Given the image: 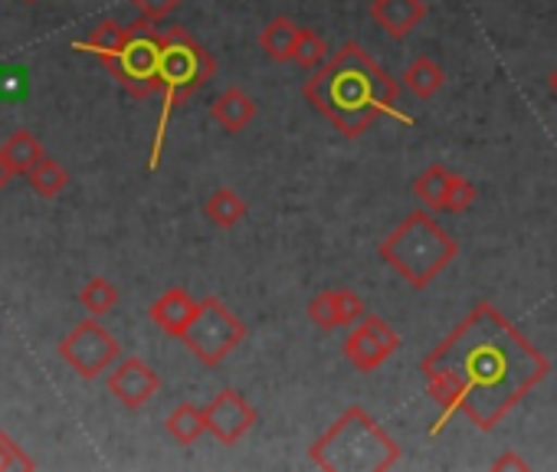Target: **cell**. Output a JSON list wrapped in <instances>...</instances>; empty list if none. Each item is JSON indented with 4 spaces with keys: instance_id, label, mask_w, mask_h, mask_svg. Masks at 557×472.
<instances>
[{
    "instance_id": "6da1fadb",
    "label": "cell",
    "mask_w": 557,
    "mask_h": 472,
    "mask_svg": "<svg viewBox=\"0 0 557 472\" xmlns=\"http://www.w3.org/2000/svg\"><path fill=\"white\" fill-rule=\"evenodd\" d=\"M547 358L492 302H479L420 364L426 394L440 403L430 436L453 417L495 430L547 377Z\"/></svg>"
},
{
    "instance_id": "7a4b0ae2",
    "label": "cell",
    "mask_w": 557,
    "mask_h": 472,
    "mask_svg": "<svg viewBox=\"0 0 557 472\" xmlns=\"http://www.w3.org/2000/svg\"><path fill=\"white\" fill-rule=\"evenodd\" d=\"M306 102L345 138H361L377 119L397 112V79L358 44H345L306 83Z\"/></svg>"
},
{
    "instance_id": "3957f363",
    "label": "cell",
    "mask_w": 557,
    "mask_h": 472,
    "mask_svg": "<svg viewBox=\"0 0 557 472\" xmlns=\"http://www.w3.org/2000/svg\"><path fill=\"white\" fill-rule=\"evenodd\" d=\"M325 472H387L400 462V443L364 410L348 407L309 449Z\"/></svg>"
},
{
    "instance_id": "277c9868",
    "label": "cell",
    "mask_w": 557,
    "mask_h": 472,
    "mask_svg": "<svg viewBox=\"0 0 557 472\" xmlns=\"http://www.w3.org/2000/svg\"><path fill=\"white\" fill-rule=\"evenodd\" d=\"M213 73H216V60L181 24L161 30V70H158L161 119H158V128H154V145H151V161H148L151 171L161 164V148H164V135H168L174 109L181 102H187Z\"/></svg>"
},
{
    "instance_id": "5b68a950",
    "label": "cell",
    "mask_w": 557,
    "mask_h": 472,
    "mask_svg": "<svg viewBox=\"0 0 557 472\" xmlns=\"http://www.w3.org/2000/svg\"><path fill=\"white\" fill-rule=\"evenodd\" d=\"M456 257L459 244L423 210L410 213L381 244V260L413 289L430 286Z\"/></svg>"
},
{
    "instance_id": "8992f818",
    "label": "cell",
    "mask_w": 557,
    "mask_h": 472,
    "mask_svg": "<svg viewBox=\"0 0 557 472\" xmlns=\"http://www.w3.org/2000/svg\"><path fill=\"white\" fill-rule=\"evenodd\" d=\"M154 21L141 17L138 24H128V40L119 53L99 57L102 66L138 99H148L161 92L158 70H161V30L151 27Z\"/></svg>"
},
{
    "instance_id": "52a82bcc",
    "label": "cell",
    "mask_w": 557,
    "mask_h": 472,
    "mask_svg": "<svg viewBox=\"0 0 557 472\" xmlns=\"http://www.w3.org/2000/svg\"><path fill=\"white\" fill-rule=\"evenodd\" d=\"M243 338H246V325L220 299H213V296L200 299L194 322L181 335V341L187 345V351L200 364H207V368H216Z\"/></svg>"
},
{
    "instance_id": "ba28073f",
    "label": "cell",
    "mask_w": 557,
    "mask_h": 472,
    "mask_svg": "<svg viewBox=\"0 0 557 472\" xmlns=\"http://www.w3.org/2000/svg\"><path fill=\"white\" fill-rule=\"evenodd\" d=\"M119 341L115 335L92 315L83 319L63 341H60V358L86 381L106 374L115 361H119Z\"/></svg>"
},
{
    "instance_id": "9c48e42d",
    "label": "cell",
    "mask_w": 557,
    "mask_h": 472,
    "mask_svg": "<svg viewBox=\"0 0 557 472\" xmlns=\"http://www.w3.org/2000/svg\"><path fill=\"white\" fill-rule=\"evenodd\" d=\"M397 348H400V335L387 325V319H381V315H364V319L351 328V335L345 338L342 355H345V361H348L355 371L371 374V371H377Z\"/></svg>"
},
{
    "instance_id": "30bf717a",
    "label": "cell",
    "mask_w": 557,
    "mask_h": 472,
    "mask_svg": "<svg viewBox=\"0 0 557 472\" xmlns=\"http://www.w3.org/2000/svg\"><path fill=\"white\" fill-rule=\"evenodd\" d=\"M203 413H207V433H213V439L223 443V446L239 443V439L256 426V410H252L249 400H246L239 390H233V387L220 390V394L203 407Z\"/></svg>"
},
{
    "instance_id": "8fae6325",
    "label": "cell",
    "mask_w": 557,
    "mask_h": 472,
    "mask_svg": "<svg viewBox=\"0 0 557 472\" xmlns=\"http://www.w3.org/2000/svg\"><path fill=\"white\" fill-rule=\"evenodd\" d=\"M158 390H161V377L141 358H125L109 374V394L128 410H141Z\"/></svg>"
},
{
    "instance_id": "7c38bea8",
    "label": "cell",
    "mask_w": 557,
    "mask_h": 472,
    "mask_svg": "<svg viewBox=\"0 0 557 472\" xmlns=\"http://www.w3.org/2000/svg\"><path fill=\"white\" fill-rule=\"evenodd\" d=\"M371 17L381 24L387 37L404 40L423 24L426 4L423 0H371Z\"/></svg>"
},
{
    "instance_id": "4fadbf2b",
    "label": "cell",
    "mask_w": 557,
    "mask_h": 472,
    "mask_svg": "<svg viewBox=\"0 0 557 472\" xmlns=\"http://www.w3.org/2000/svg\"><path fill=\"white\" fill-rule=\"evenodd\" d=\"M197 306L200 302H194L184 289H168L154 306H151V322L161 328V332H168L171 338H181L184 332H187V325L194 322V315H197Z\"/></svg>"
},
{
    "instance_id": "5bb4252c",
    "label": "cell",
    "mask_w": 557,
    "mask_h": 472,
    "mask_svg": "<svg viewBox=\"0 0 557 472\" xmlns=\"http://www.w3.org/2000/svg\"><path fill=\"white\" fill-rule=\"evenodd\" d=\"M210 115L223 132H243L256 119V102L243 89L230 86L223 96H216V102L210 105Z\"/></svg>"
},
{
    "instance_id": "9a60e30c",
    "label": "cell",
    "mask_w": 557,
    "mask_h": 472,
    "mask_svg": "<svg viewBox=\"0 0 557 472\" xmlns=\"http://www.w3.org/2000/svg\"><path fill=\"white\" fill-rule=\"evenodd\" d=\"M299 34H302V27H296L289 17L278 14V17H272V21L262 27V34H259V47H262V53H265L269 60L286 63V60H293V50H296Z\"/></svg>"
},
{
    "instance_id": "2e32d148",
    "label": "cell",
    "mask_w": 557,
    "mask_h": 472,
    "mask_svg": "<svg viewBox=\"0 0 557 472\" xmlns=\"http://www.w3.org/2000/svg\"><path fill=\"white\" fill-rule=\"evenodd\" d=\"M0 151H4V161L11 164L14 177H27L47 154H44V145L37 141V135H30L27 128H17L4 145H0Z\"/></svg>"
},
{
    "instance_id": "e0dca14e",
    "label": "cell",
    "mask_w": 557,
    "mask_h": 472,
    "mask_svg": "<svg viewBox=\"0 0 557 472\" xmlns=\"http://www.w3.org/2000/svg\"><path fill=\"white\" fill-rule=\"evenodd\" d=\"M417 99H433L440 89H443V83H446V76H443V66L436 63V60H430V57H417L407 70H404V79H400Z\"/></svg>"
},
{
    "instance_id": "ac0fdd59",
    "label": "cell",
    "mask_w": 557,
    "mask_h": 472,
    "mask_svg": "<svg viewBox=\"0 0 557 472\" xmlns=\"http://www.w3.org/2000/svg\"><path fill=\"white\" fill-rule=\"evenodd\" d=\"M168 433L171 439H177L181 446H190L197 443L203 433H207V413L203 407H194V403H177L171 413H168Z\"/></svg>"
},
{
    "instance_id": "d6986e66",
    "label": "cell",
    "mask_w": 557,
    "mask_h": 472,
    "mask_svg": "<svg viewBox=\"0 0 557 472\" xmlns=\"http://www.w3.org/2000/svg\"><path fill=\"white\" fill-rule=\"evenodd\" d=\"M207 220L213 223V226H223V229H230V226H236L243 216H246V200L236 194V190H230V187H220V190H213L210 197H207Z\"/></svg>"
},
{
    "instance_id": "ffe728a7",
    "label": "cell",
    "mask_w": 557,
    "mask_h": 472,
    "mask_svg": "<svg viewBox=\"0 0 557 472\" xmlns=\"http://www.w3.org/2000/svg\"><path fill=\"white\" fill-rule=\"evenodd\" d=\"M449 171L443 164H430L417 181H413V194L420 203H426L430 210H446V194H449Z\"/></svg>"
},
{
    "instance_id": "44dd1931",
    "label": "cell",
    "mask_w": 557,
    "mask_h": 472,
    "mask_svg": "<svg viewBox=\"0 0 557 472\" xmlns=\"http://www.w3.org/2000/svg\"><path fill=\"white\" fill-rule=\"evenodd\" d=\"M27 181H30V187H34V194H37V197L53 200V197H60V194L66 190L70 174H66V171H63V164H57L53 158H44V161L27 174Z\"/></svg>"
},
{
    "instance_id": "7402d4cb",
    "label": "cell",
    "mask_w": 557,
    "mask_h": 472,
    "mask_svg": "<svg viewBox=\"0 0 557 472\" xmlns=\"http://www.w3.org/2000/svg\"><path fill=\"white\" fill-rule=\"evenodd\" d=\"M125 40H128V27H122V24H115V21H102V24H96L92 34H89L83 44H76V47H79V50H89V53H96V57H106V53H119V50L125 47Z\"/></svg>"
},
{
    "instance_id": "603a6c76",
    "label": "cell",
    "mask_w": 557,
    "mask_h": 472,
    "mask_svg": "<svg viewBox=\"0 0 557 472\" xmlns=\"http://www.w3.org/2000/svg\"><path fill=\"white\" fill-rule=\"evenodd\" d=\"M79 302H83V309L89 312V315H106L109 309H115V302H119V289L109 283V280H102V276H96V280H89L86 286H83V293H79Z\"/></svg>"
},
{
    "instance_id": "cb8c5ba5",
    "label": "cell",
    "mask_w": 557,
    "mask_h": 472,
    "mask_svg": "<svg viewBox=\"0 0 557 472\" xmlns=\"http://www.w3.org/2000/svg\"><path fill=\"white\" fill-rule=\"evenodd\" d=\"M293 60L302 66V70H319V66H325L329 63V47H325V40L315 34V30H302L299 34V40H296V50H293Z\"/></svg>"
},
{
    "instance_id": "d4e9b609",
    "label": "cell",
    "mask_w": 557,
    "mask_h": 472,
    "mask_svg": "<svg viewBox=\"0 0 557 472\" xmlns=\"http://www.w3.org/2000/svg\"><path fill=\"white\" fill-rule=\"evenodd\" d=\"M309 319H312V325H315V328H322V332H332V328H338L335 289H329V293H319V296L309 302Z\"/></svg>"
},
{
    "instance_id": "484cf974",
    "label": "cell",
    "mask_w": 557,
    "mask_h": 472,
    "mask_svg": "<svg viewBox=\"0 0 557 472\" xmlns=\"http://www.w3.org/2000/svg\"><path fill=\"white\" fill-rule=\"evenodd\" d=\"M14 469H24V472H30V469H37V462L4 433L0 430V472H14Z\"/></svg>"
},
{
    "instance_id": "4316f807",
    "label": "cell",
    "mask_w": 557,
    "mask_h": 472,
    "mask_svg": "<svg viewBox=\"0 0 557 472\" xmlns=\"http://www.w3.org/2000/svg\"><path fill=\"white\" fill-rule=\"evenodd\" d=\"M335 312H338V328L342 325H358L364 319V302L351 289H335Z\"/></svg>"
},
{
    "instance_id": "83f0119b",
    "label": "cell",
    "mask_w": 557,
    "mask_h": 472,
    "mask_svg": "<svg viewBox=\"0 0 557 472\" xmlns=\"http://www.w3.org/2000/svg\"><path fill=\"white\" fill-rule=\"evenodd\" d=\"M472 200H475V187H472V181H466V177L453 174V177H449V194H446V210H449V213H462Z\"/></svg>"
},
{
    "instance_id": "f1b7e54d",
    "label": "cell",
    "mask_w": 557,
    "mask_h": 472,
    "mask_svg": "<svg viewBox=\"0 0 557 472\" xmlns=\"http://www.w3.org/2000/svg\"><path fill=\"white\" fill-rule=\"evenodd\" d=\"M128 4H135L141 11V17L148 21H164L168 14H174L184 0H128Z\"/></svg>"
},
{
    "instance_id": "f546056e",
    "label": "cell",
    "mask_w": 557,
    "mask_h": 472,
    "mask_svg": "<svg viewBox=\"0 0 557 472\" xmlns=\"http://www.w3.org/2000/svg\"><path fill=\"white\" fill-rule=\"evenodd\" d=\"M492 469H502V472H505V469H518V472H524V469H528V459H521L515 449H508V452H502V456L492 462Z\"/></svg>"
},
{
    "instance_id": "4dcf8cb0",
    "label": "cell",
    "mask_w": 557,
    "mask_h": 472,
    "mask_svg": "<svg viewBox=\"0 0 557 472\" xmlns=\"http://www.w3.org/2000/svg\"><path fill=\"white\" fill-rule=\"evenodd\" d=\"M11 177H14V171H11V164L4 161V151H0V190H4V187L11 184Z\"/></svg>"
},
{
    "instance_id": "1f68e13d",
    "label": "cell",
    "mask_w": 557,
    "mask_h": 472,
    "mask_svg": "<svg viewBox=\"0 0 557 472\" xmlns=\"http://www.w3.org/2000/svg\"><path fill=\"white\" fill-rule=\"evenodd\" d=\"M547 86H550V92H554V96H557V70H554V73H550V79H547Z\"/></svg>"
},
{
    "instance_id": "d6a6232c",
    "label": "cell",
    "mask_w": 557,
    "mask_h": 472,
    "mask_svg": "<svg viewBox=\"0 0 557 472\" xmlns=\"http://www.w3.org/2000/svg\"><path fill=\"white\" fill-rule=\"evenodd\" d=\"M27 4H37V0H27Z\"/></svg>"
}]
</instances>
